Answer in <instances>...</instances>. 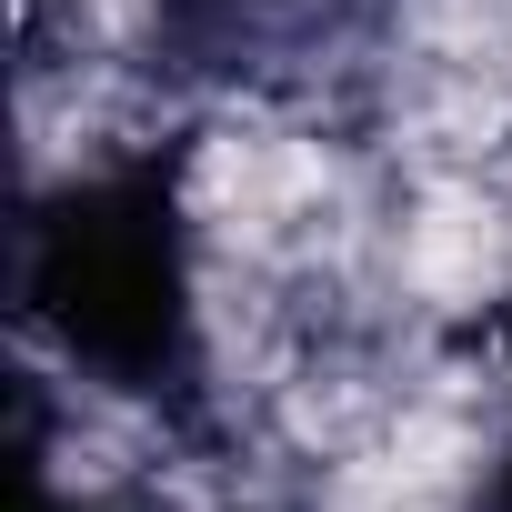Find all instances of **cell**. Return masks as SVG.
<instances>
[{
  "instance_id": "obj_1",
  "label": "cell",
  "mask_w": 512,
  "mask_h": 512,
  "mask_svg": "<svg viewBox=\"0 0 512 512\" xmlns=\"http://www.w3.org/2000/svg\"><path fill=\"white\" fill-rule=\"evenodd\" d=\"M21 312L31 332L111 402L161 422H201V282L191 211L161 151H111L61 171L21 221Z\"/></svg>"
},
{
  "instance_id": "obj_2",
  "label": "cell",
  "mask_w": 512,
  "mask_h": 512,
  "mask_svg": "<svg viewBox=\"0 0 512 512\" xmlns=\"http://www.w3.org/2000/svg\"><path fill=\"white\" fill-rule=\"evenodd\" d=\"M382 0H151V51L191 81H272L332 61Z\"/></svg>"
},
{
  "instance_id": "obj_4",
  "label": "cell",
  "mask_w": 512,
  "mask_h": 512,
  "mask_svg": "<svg viewBox=\"0 0 512 512\" xmlns=\"http://www.w3.org/2000/svg\"><path fill=\"white\" fill-rule=\"evenodd\" d=\"M51 512H91V502H51Z\"/></svg>"
},
{
  "instance_id": "obj_3",
  "label": "cell",
  "mask_w": 512,
  "mask_h": 512,
  "mask_svg": "<svg viewBox=\"0 0 512 512\" xmlns=\"http://www.w3.org/2000/svg\"><path fill=\"white\" fill-rule=\"evenodd\" d=\"M462 512H512V442L472 472V492H462Z\"/></svg>"
}]
</instances>
